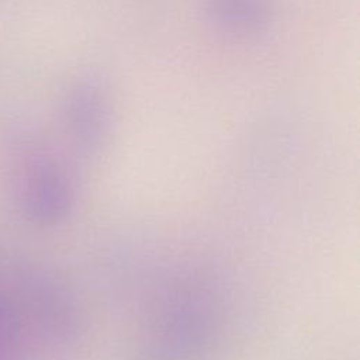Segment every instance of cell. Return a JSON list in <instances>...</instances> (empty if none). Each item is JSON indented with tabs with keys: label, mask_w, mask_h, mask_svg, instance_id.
Wrapping results in <instances>:
<instances>
[{
	"label": "cell",
	"mask_w": 360,
	"mask_h": 360,
	"mask_svg": "<svg viewBox=\"0 0 360 360\" xmlns=\"http://www.w3.org/2000/svg\"><path fill=\"white\" fill-rule=\"evenodd\" d=\"M30 345L0 295V360H28Z\"/></svg>",
	"instance_id": "7a4b0ae2"
},
{
	"label": "cell",
	"mask_w": 360,
	"mask_h": 360,
	"mask_svg": "<svg viewBox=\"0 0 360 360\" xmlns=\"http://www.w3.org/2000/svg\"><path fill=\"white\" fill-rule=\"evenodd\" d=\"M14 187L21 212L32 222H59L70 208L69 179L56 159L41 149L22 152Z\"/></svg>",
	"instance_id": "6da1fadb"
}]
</instances>
